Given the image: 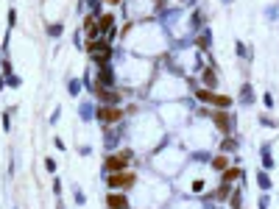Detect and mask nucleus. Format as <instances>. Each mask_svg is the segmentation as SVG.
Returning a JSON list of instances; mask_svg holds the SVG:
<instances>
[{"label":"nucleus","instance_id":"1","mask_svg":"<svg viewBox=\"0 0 279 209\" xmlns=\"http://www.w3.org/2000/svg\"><path fill=\"white\" fill-rule=\"evenodd\" d=\"M187 159H190L187 148H162V151H154L151 165L157 167L159 176L170 178V176H176V173H182V167L187 165Z\"/></svg>","mask_w":279,"mask_h":209},{"label":"nucleus","instance_id":"2","mask_svg":"<svg viewBox=\"0 0 279 209\" xmlns=\"http://www.w3.org/2000/svg\"><path fill=\"white\" fill-rule=\"evenodd\" d=\"M190 92L195 95V100H198L201 106H210V109H232V106H235V98L221 95V92H215V89L195 87V89H190Z\"/></svg>","mask_w":279,"mask_h":209},{"label":"nucleus","instance_id":"3","mask_svg":"<svg viewBox=\"0 0 279 209\" xmlns=\"http://www.w3.org/2000/svg\"><path fill=\"white\" fill-rule=\"evenodd\" d=\"M134 151L132 148H120V151H112V153H106V159H104V176L106 173H120V170H129V165L134 162Z\"/></svg>","mask_w":279,"mask_h":209},{"label":"nucleus","instance_id":"4","mask_svg":"<svg viewBox=\"0 0 279 209\" xmlns=\"http://www.w3.org/2000/svg\"><path fill=\"white\" fill-rule=\"evenodd\" d=\"M106 187L109 190H120V193H129V190H134V184H137L140 173H134L132 167L129 170H120V173H106Z\"/></svg>","mask_w":279,"mask_h":209},{"label":"nucleus","instance_id":"5","mask_svg":"<svg viewBox=\"0 0 279 209\" xmlns=\"http://www.w3.org/2000/svg\"><path fill=\"white\" fill-rule=\"evenodd\" d=\"M123 117H126V109H123V106H98V109H95V120L100 125H120Z\"/></svg>","mask_w":279,"mask_h":209},{"label":"nucleus","instance_id":"6","mask_svg":"<svg viewBox=\"0 0 279 209\" xmlns=\"http://www.w3.org/2000/svg\"><path fill=\"white\" fill-rule=\"evenodd\" d=\"M92 98L98 100V106H123L120 87H95Z\"/></svg>","mask_w":279,"mask_h":209},{"label":"nucleus","instance_id":"7","mask_svg":"<svg viewBox=\"0 0 279 209\" xmlns=\"http://www.w3.org/2000/svg\"><path fill=\"white\" fill-rule=\"evenodd\" d=\"M123 137H129V131L123 128V125H104V145L106 151H120V140Z\"/></svg>","mask_w":279,"mask_h":209},{"label":"nucleus","instance_id":"8","mask_svg":"<svg viewBox=\"0 0 279 209\" xmlns=\"http://www.w3.org/2000/svg\"><path fill=\"white\" fill-rule=\"evenodd\" d=\"M198 87H204V89H218L221 87V75H218V70L212 67V64L198 70Z\"/></svg>","mask_w":279,"mask_h":209},{"label":"nucleus","instance_id":"9","mask_svg":"<svg viewBox=\"0 0 279 209\" xmlns=\"http://www.w3.org/2000/svg\"><path fill=\"white\" fill-rule=\"evenodd\" d=\"M106 209H132V198H129V193L109 190V193H106Z\"/></svg>","mask_w":279,"mask_h":209},{"label":"nucleus","instance_id":"10","mask_svg":"<svg viewBox=\"0 0 279 209\" xmlns=\"http://www.w3.org/2000/svg\"><path fill=\"white\" fill-rule=\"evenodd\" d=\"M193 47H195L198 53H207V50L212 47V31H210V25H204V28H201V31L193 37Z\"/></svg>","mask_w":279,"mask_h":209},{"label":"nucleus","instance_id":"11","mask_svg":"<svg viewBox=\"0 0 279 209\" xmlns=\"http://www.w3.org/2000/svg\"><path fill=\"white\" fill-rule=\"evenodd\" d=\"M115 28H117V17L112 14V11H104V14H98V31H100V37H109Z\"/></svg>","mask_w":279,"mask_h":209},{"label":"nucleus","instance_id":"12","mask_svg":"<svg viewBox=\"0 0 279 209\" xmlns=\"http://www.w3.org/2000/svg\"><path fill=\"white\" fill-rule=\"evenodd\" d=\"M232 184H223L221 181V187H215V190H210V193L204 195V201H215V204H223V201H229V195H232Z\"/></svg>","mask_w":279,"mask_h":209},{"label":"nucleus","instance_id":"13","mask_svg":"<svg viewBox=\"0 0 279 209\" xmlns=\"http://www.w3.org/2000/svg\"><path fill=\"white\" fill-rule=\"evenodd\" d=\"M207 25V14H204V9H195L193 14L187 17V31H193V34H198L201 28Z\"/></svg>","mask_w":279,"mask_h":209},{"label":"nucleus","instance_id":"14","mask_svg":"<svg viewBox=\"0 0 279 209\" xmlns=\"http://www.w3.org/2000/svg\"><path fill=\"white\" fill-rule=\"evenodd\" d=\"M237 148H240V142H237L235 134L221 137V142H218V151H221V153H237Z\"/></svg>","mask_w":279,"mask_h":209},{"label":"nucleus","instance_id":"15","mask_svg":"<svg viewBox=\"0 0 279 209\" xmlns=\"http://www.w3.org/2000/svg\"><path fill=\"white\" fill-rule=\"evenodd\" d=\"M240 178H243V167H237V165H235V167L229 165L226 170L221 173V181H223V184H235V181H240Z\"/></svg>","mask_w":279,"mask_h":209},{"label":"nucleus","instance_id":"16","mask_svg":"<svg viewBox=\"0 0 279 209\" xmlns=\"http://www.w3.org/2000/svg\"><path fill=\"white\" fill-rule=\"evenodd\" d=\"M95 109H98V106H95V100H84V103L79 106V117L84 123H92L95 120Z\"/></svg>","mask_w":279,"mask_h":209},{"label":"nucleus","instance_id":"17","mask_svg":"<svg viewBox=\"0 0 279 209\" xmlns=\"http://www.w3.org/2000/svg\"><path fill=\"white\" fill-rule=\"evenodd\" d=\"M260 159H263V170H274V167H276L274 156H271V145H268V142H263V148H260Z\"/></svg>","mask_w":279,"mask_h":209},{"label":"nucleus","instance_id":"18","mask_svg":"<svg viewBox=\"0 0 279 209\" xmlns=\"http://www.w3.org/2000/svg\"><path fill=\"white\" fill-rule=\"evenodd\" d=\"M257 187L263 190V193H271V190H274V178L268 176V170H260L257 173Z\"/></svg>","mask_w":279,"mask_h":209},{"label":"nucleus","instance_id":"19","mask_svg":"<svg viewBox=\"0 0 279 209\" xmlns=\"http://www.w3.org/2000/svg\"><path fill=\"white\" fill-rule=\"evenodd\" d=\"M210 167H212V170H218V173H223L229 167V153H218V156H212Z\"/></svg>","mask_w":279,"mask_h":209},{"label":"nucleus","instance_id":"20","mask_svg":"<svg viewBox=\"0 0 279 209\" xmlns=\"http://www.w3.org/2000/svg\"><path fill=\"white\" fill-rule=\"evenodd\" d=\"M254 100H257V95H254L251 84H243V87H240V103L243 106H251Z\"/></svg>","mask_w":279,"mask_h":209},{"label":"nucleus","instance_id":"21","mask_svg":"<svg viewBox=\"0 0 279 209\" xmlns=\"http://www.w3.org/2000/svg\"><path fill=\"white\" fill-rule=\"evenodd\" d=\"M229 209H243V190L237 187V190H232V195H229Z\"/></svg>","mask_w":279,"mask_h":209},{"label":"nucleus","instance_id":"22","mask_svg":"<svg viewBox=\"0 0 279 209\" xmlns=\"http://www.w3.org/2000/svg\"><path fill=\"white\" fill-rule=\"evenodd\" d=\"M170 209H204V204H201V201H190L187 198V201H176Z\"/></svg>","mask_w":279,"mask_h":209},{"label":"nucleus","instance_id":"23","mask_svg":"<svg viewBox=\"0 0 279 209\" xmlns=\"http://www.w3.org/2000/svg\"><path fill=\"white\" fill-rule=\"evenodd\" d=\"M62 34H64V25H62V22H47V37H50V39H59Z\"/></svg>","mask_w":279,"mask_h":209},{"label":"nucleus","instance_id":"24","mask_svg":"<svg viewBox=\"0 0 279 209\" xmlns=\"http://www.w3.org/2000/svg\"><path fill=\"white\" fill-rule=\"evenodd\" d=\"M67 92H70V95H79V92H81V81H79V79H70V81H67Z\"/></svg>","mask_w":279,"mask_h":209},{"label":"nucleus","instance_id":"25","mask_svg":"<svg viewBox=\"0 0 279 209\" xmlns=\"http://www.w3.org/2000/svg\"><path fill=\"white\" fill-rule=\"evenodd\" d=\"M73 193H75V204H79V206H84V204H87V195L81 193V187H79V184H73Z\"/></svg>","mask_w":279,"mask_h":209},{"label":"nucleus","instance_id":"26","mask_svg":"<svg viewBox=\"0 0 279 209\" xmlns=\"http://www.w3.org/2000/svg\"><path fill=\"white\" fill-rule=\"evenodd\" d=\"M20 75H14V73H11V75H6V87H11V89H17V87H20Z\"/></svg>","mask_w":279,"mask_h":209},{"label":"nucleus","instance_id":"27","mask_svg":"<svg viewBox=\"0 0 279 209\" xmlns=\"http://www.w3.org/2000/svg\"><path fill=\"white\" fill-rule=\"evenodd\" d=\"M0 123H3V131H11V115H9V112H3Z\"/></svg>","mask_w":279,"mask_h":209},{"label":"nucleus","instance_id":"28","mask_svg":"<svg viewBox=\"0 0 279 209\" xmlns=\"http://www.w3.org/2000/svg\"><path fill=\"white\" fill-rule=\"evenodd\" d=\"M263 103H265V109H274V95L265 92V95H263Z\"/></svg>","mask_w":279,"mask_h":209},{"label":"nucleus","instance_id":"29","mask_svg":"<svg viewBox=\"0 0 279 209\" xmlns=\"http://www.w3.org/2000/svg\"><path fill=\"white\" fill-rule=\"evenodd\" d=\"M45 170H47V173H56V159L47 156V159H45Z\"/></svg>","mask_w":279,"mask_h":209},{"label":"nucleus","instance_id":"30","mask_svg":"<svg viewBox=\"0 0 279 209\" xmlns=\"http://www.w3.org/2000/svg\"><path fill=\"white\" fill-rule=\"evenodd\" d=\"M268 201H271V195H268V193L260 195V209H268Z\"/></svg>","mask_w":279,"mask_h":209},{"label":"nucleus","instance_id":"31","mask_svg":"<svg viewBox=\"0 0 279 209\" xmlns=\"http://www.w3.org/2000/svg\"><path fill=\"white\" fill-rule=\"evenodd\" d=\"M14 25H17V11L9 9V28H14Z\"/></svg>","mask_w":279,"mask_h":209},{"label":"nucleus","instance_id":"32","mask_svg":"<svg viewBox=\"0 0 279 209\" xmlns=\"http://www.w3.org/2000/svg\"><path fill=\"white\" fill-rule=\"evenodd\" d=\"M260 123H263V125H268V128H276V120H271V117H260Z\"/></svg>","mask_w":279,"mask_h":209},{"label":"nucleus","instance_id":"33","mask_svg":"<svg viewBox=\"0 0 279 209\" xmlns=\"http://www.w3.org/2000/svg\"><path fill=\"white\" fill-rule=\"evenodd\" d=\"M237 56H243V59L248 56V50H246V45H243V42H237Z\"/></svg>","mask_w":279,"mask_h":209},{"label":"nucleus","instance_id":"34","mask_svg":"<svg viewBox=\"0 0 279 209\" xmlns=\"http://www.w3.org/2000/svg\"><path fill=\"white\" fill-rule=\"evenodd\" d=\"M53 193H56V195L62 193V181H59V178H53Z\"/></svg>","mask_w":279,"mask_h":209},{"label":"nucleus","instance_id":"35","mask_svg":"<svg viewBox=\"0 0 279 209\" xmlns=\"http://www.w3.org/2000/svg\"><path fill=\"white\" fill-rule=\"evenodd\" d=\"M59 117H62V109H53V115H50V123H56Z\"/></svg>","mask_w":279,"mask_h":209},{"label":"nucleus","instance_id":"36","mask_svg":"<svg viewBox=\"0 0 279 209\" xmlns=\"http://www.w3.org/2000/svg\"><path fill=\"white\" fill-rule=\"evenodd\" d=\"M104 3H106V6H120L123 0H104Z\"/></svg>","mask_w":279,"mask_h":209},{"label":"nucleus","instance_id":"37","mask_svg":"<svg viewBox=\"0 0 279 209\" xmlns=\"http://www.w3.org/2000/svg\"><path fill=\"white\" fill-rule=\"evenodd\" d=\"M221 3H232V0H221Z\"/></svg>","mask_w":279,"mask_h":209},{"label":"nucleus","instance_id":"38","mask_svg":"<svg viewBox=\"0 0 279 209\" xmlns=\"http://www.w3.org/2000/svg\"><path fill=\"white\" fill-rule=\"evenodd\" d=\"M179 3H187V0H179Z\"/></svg>","mask_w":279,"mask_h":209}]
</instances>
